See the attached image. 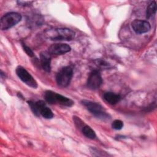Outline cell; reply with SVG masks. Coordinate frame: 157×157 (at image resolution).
<instances>
[{
  "instance_id": "cell-11",
  "label": "cell",
  "mask_w": 157,
  "mask_h": 157,
  "mask_svg": "<svg viewBox=\"0 0 157 157\" xmlns=\"http://www.w3.org/2000/svg\"><path fill=\"white\" fill-rule=\"evenodd\" d=\"M36 104L39 109L40 115H42L44 118L46 119H51L54 117L53 112L46 105L44 101H38L36 102Z\"/></svg>"
},
{
  "instance_id": "cell-20",
  "label": "cell",
  "mask_w": 157,
  "mask_h": 157,
  "mask_svg": "<svg viewBox=\"0 0 157 157\" xmlns=\"http://www.w3.org/2000/svg\"><path fill=\"white\" fill-rule=\"evenodd\" d=\"M33 1H17V3L20 4V6H26L30 5L31 3H33Z\"/></svg>"
},
{
  "instance_id": "cell-14",
  "label": "cell",
  "mask_w": 157,
  "mask_h": 157,
  "mask_svg": "<svg viewBox=\"0 0 157 157\" xmlns=\"http://www.w3.org/2000/svg\"><path fill=\"white\" fill-rule=\"evenodd\" d=\"M156 11V3L155 1H153L147 7L146 12L147 18H151L154 14H155Z\"/></svg>"
},
{
  "instance_id": "cell-2",
  "label": "cell",
  "mask_w": 157,
  "mask_h": 157,
  "mask_svg": "<svg viewBox=\"0 0 157 157\" xmlns=\"http://www.w3.org/2000/svg\"><path fill=\"white\" fill-rule=\"evenodd\" d=\"M44 99L47 102L50 104H58L67 107H71L74 104L72 99L51 90L45 91Z\"/></svg>"
},
{
  "instance_id": "cell-4",
  "label": "cell",
  "mask_w": 157,
  "mask_h": 157,
  "mask_svg": "<svg viewBox=\"0 0 157 157\" xmlns=\"http://www.w3.org/2000/svg\"><path fill=\"white\" fill-rule=\"evenodd\" d=\"M21 20V15L17 12H9L4 15L0 21L1 30H7L16 25Z\"/></svg>"
},
{
  "instance_id": "cell-1",
  "label": "cell",
  "mask_w": 157,
  "mask_h": 157,
  "mask_svg": "<svg viewBox=\"0 0 157 157\" xmlns=\"http://www.w3.org/2000/svg\"><path fill=\"white\" fill-rule=\"evenodd\" d=\"M75 33L71 29L61 28L45 31V36L52 40H71L75 37Z\"/></svg>"
},
{
  "instance_id": "cell-19",
  "label": "cell",
  "mask_w": 157,
  "mask_h": 157,
  "mask_svg": "<svg viewBox=\"0 0 157 157\" xmlns=\"http://www.w3.org/2000/svg\"><path fill=\"white\" fill-rule=\"evenodd\" d=\"M21 45L23 47V50L25 52V53L30 57H33L34 56V53L33 52V50L28 47L27 46L24 42H21Z\"/></svg>"
},
{
  "instance_id": "cell-3",
  "label": "cell",
  "mask_w": 157,
  "mask_h": 157,
  "mask_svg": "<svg viewBox=\"0 0 157 157\" xmlns=\"http://www.w3.org/2000/svg\"><path fill=\"white\" fill-rule=\"evenodd\" d=\"M82 104L97 118L102 120L110 118V115L105 112L104 108L99 103L88 100H82Z\"/></svg>"
},
{
  "instance_id": "cell-15",
  "label": "cell",
  "mask_w": 157,
  "mask_h": 157,
  "mask_svg": "<svg viewBox=\"0 0 157 157\" xmlns=\"http://www.w3.org/2000/svg\"><path fill=\"white\" fill-rule=\"evenodd\" d=\"M27 103L28 104V105L29 106L31 111L33 112V113L37 117H39L40 116V112H39V109L37 107V105L36 104V102H33L32 101H28Z\"/></svg>"
},
{
  "instance_id": "cell-10",
  "label": "cell",
  "mask_w": 157,
  "mask_h": 157,
  "mask_svg": "<svg viewBox=\"0 0 157 157\" xmlns=\"http://www.w3.org/2000/svg\"><path fill=\"white\" fill-rule=\"evenodd\" d=\"M40 63L42 69L47 72L51 71V55L45 51H43L40 53Z\"/></svg>"
},
{
  "instance_id": "cell-16",
  "label": "cell",
  "mask_w": 157,
  "mask_h": 157,
  "mask_svg": "<svg viewBox=\"0 0 157 157\" xmlns=\"http://www.w3.org/2000/svg\"><path fill=\"white\" fill-rule=\"evenodd\" d=\"M90 151L93 156H108L109 154H107L106 152L101 150L100 149H98L95 147H91L90 148Z\"/></svg>"
},
{
  "instance_id": "cell-8",
  "label": "cell",
  "mask_w": 157,
  "mask_h": 157,
  "mask_svg": "<svg viewBox=\"0 0 157 157\" xmlns=\"http://www.w3.org/2000/svg\"><path fill=\"white\" fill-rule=\"evenodd\" d=\"M131 27L133 31L138 34L147 33L151 28L150 25L147 21L139 19L134 20L131 22Z\"/></svg>"
},
{
  "instance_id": "cell-6",
  "label": "cell",
  "mask_w": 157,
  "mask_h": 157,
  "mask_svg": "<svg viewBox=\"0 0 157 157\" xmlns=\"http://www.w3.org/2000/svg\"><path fill=\"white\" fill-rule=\"evenodd\" d=\"M16 74L18 78L28 86L33 88H37L38 85L36 80L23 67L18 66L16 68Z\"/></svg>"
},
{
  "instance_id": "cell-12",
  "label": "cell",
  "mask_w": 157,
  "mask_h": 157,
  "mask_svg": "<svg viewBox=\"0 0 157 157\" xmlns=\"http://www.w3.org/2000/svg\"><path fill=\"white\" fill-rule=\"evenodd\" d=\"M103 98L104 100L110 104L114 105L118 103L120 99L121 96L120 94H115L112 92H106L104 94Z\"/></svg>"
},
{
  "instance_id": "cell-18",
  "label": "cell",
  "mask_w": 157,
  "mask_h": 157,
  "mask_svg": "<svg viewBox=\"0 0 157 157\" xmlns=\"http://www.w3.org/2000/svg\"><path fill=\"white\" fill-rule=\"evenodd\" d=\"M73 120H74V123L75 124V126L78 128H80V129H82V128L85 125L84 124V122L82 121V120L78 117H73Z\"/></svg>"
},
{
  "instance_id": "cell-7",
  "label": "cell",
  "mask_w": 157,
  "mask_h": 157,
  "mask_svg": "<svg viewBox=\"0 0 157 157\" xmlns=\"http://www.w3.org/2000/svg\"><path fill=\"white\" fill-rule=\"evenodd\" d=\"M102 83V78L99 71H93L89 75L87 79V86L91 90L98 89Z\"/></svg>"
},
{
  "instance_id": "cell-9",
  "label": "cell",
  "mask_w": 157,
  "mask_h": 157,
  "mask_svg": "<svg viewBox=\"0 0 157 157\" xmlns=\"http://www.w3.org/2000/svg\"><path fill=\"white\" fill-rule=\"evenodd\" d=\"M71 50V47L66 44L63 43L58 44H53L51 45L48 49V52L50 55H61L65 54Z\"/></svg>"
},
{
  "instance_id": "cell-5",
  "label": "cell",
  "mask_w": 157,
  "mask_h": 157,
  "mask_svg": "<svg viewBox=\"0 0 157 157\" xmlns=\"http://www.w3.org/2000/svg\"><path fill=\"white\" fill-rule=\"evenodd\" d=\"M73 70L70 66H65L61 68L56 75L57 84L61 87L67 86L72 78Z\"/></svg>"
},
{
  "instance_id": "cell-13",
  "label": "cell",
  "mask_w": 157,
  "mask_h": 157,
  "mask_svg": "<svg viewBox=\"0 0 157 157\" xmlns=\"http://www.w3.org/2000/svg\"><path fill=\"white\" fill-rule=\"evenodd\" d=\"M82 133L83 134V135L88 139H94L96 137V133H95L94 131L90 126H89L88 125L85 124L82 128Z\"/></svg>"
},
{
  "instance_id": "cell-17",
  "label": "cell",
  "mask_w": 157,
  "mask_h": 157,
  "mask_svg": "<svg viewBox=\"0 0 157 157\" xmlns=\"http://www.w3.org/2000/svg\"><path fill=\"white\" fill-rule=\"evenodd\" d=\"M112 127L115 130H120L123 127V122L120 120H115L112 123Z\"/></svg>"
}]
</instances>
